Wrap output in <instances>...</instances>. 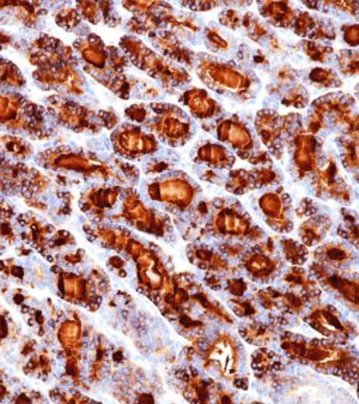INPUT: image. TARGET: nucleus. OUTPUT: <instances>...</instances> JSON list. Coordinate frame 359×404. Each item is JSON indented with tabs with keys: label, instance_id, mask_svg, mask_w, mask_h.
<instances>
[{
	"label": "nucleus",
	"instance_id": "1",
	"mask_svg": "<svg viewBox=\"0 0 359 404\" xmlns=\"http://www.w3.org/2000/svg\"><path fill=\"white\" fill-rule=\"evenodd\" d=\"M198 75L206 85L218 93H231L248 96L253 89V78L245 71L238 70L229 62L205 58L200 60Z\"/></svg>",
	"mask_w": 359,
	"mask_h": 404
},
{
	"label": "nucleus",
	"instance_id": "2",
	"mask_svg": "<svg viewBox=\"0 0 359 404\" xmlns=\"http://www.w3.org/2000/svg\"><path fill=\"white\" fill-rule=\"evenodd\" d=\"M124 51L128 53L132 61L141 70H145L162 83L185 84L189 81V75L183 69L170 65L166 59L157 56L153 51L134 38H124L121 41Z\"/></svg>",
	"mask_w": 359,
	"mask_h": 404
},
{
	"label": "nucleus",
	"instance_id": "3",
	"mask_svg": "<svg viewBox=\"0 0 359 404\" xmlns=\"http://www.w3.org/2000/svg\"><path fill=\"white\" fill-rule=\"evenodd\" d=\"M153 120L150 127L170 144L183 143L190 136V122L186 113L174 104H151Z\"/></svg>",
	"mask_w": 359,
	"mask_h": 404
},
{
	"label": "nucleus",
	"instance_id": "4",
	"mask_svg": "<svg viewBox=\"0 0 359 404\" xmlns=\"http://www.w3.org/2000/svg\"><path fill=\"white\" fill-rule=\"evenodd\" d=\"M152 198L159 199L166 203L174 204L179 208H186L194 197L193 187L181 178H170L150 188Z\"/></svg>",
	"mask_w": 359,
	"mask_h": 404
},
{
	"label": "nucleus",
	"instance_id": "5",
	"mask_svg": "<svg viewBox=\"0 0 359 404\" xmlns=\"http://www.w3.org/2000/svg\"><path fill=\"white\" fill-rule=\"evenodd\" d=\"M292 114L280 115L271 109H264L256 115V130L260 135L261 140L267 144L272 145L279 141L283 133L287 132L292 124Z\"/></svg>",
	"mask_w": 359,
	"mask_h": 404
},
{
	"label": "nucleus",
	"instance_id": "6",
	"mask_svg": "<svg viewBox=\"0 0 359 404\" xmlns=\"http://www.w3.org/2000/svg\"><path fill=\"white\" fill-rule=\"evenodd\" d=\"M117 146L126 154H145L151 153L157 148L156 140L151 136L145 135L135 126L127 125L116 135Z\"/></svg>",
	"mask_w": 359,
	"mask_h": 404
},
{
	"label": "nucleus",
	"instance_id": "7",
	"mask_svg": "<svg viewBox=\"0 0 359 404\" xmlns=\"http://www.w3.org/2000/svg\"><path fill=\"white\" fill-rule=\"evenodd\" d=\"M219 138L227 141L241 151H248L253 148V138L247 126L241 122L237 117L223 119L217 127Z\"/></svg>",
	"mask_w": 359,
	"mask_h": 404
},
{
	"label": "nucleus",
	"instance_id": "8",
	"mask_svg": "<svg viewBox=\"0 0 359 404\" xmlns=\"http://www.w3.org/2000/svg\"><path fill=\"white\" fill-rule=\"evenodd\" d=\"M181 102L199 119H208L222 113L221 106L203 89L193 88L187 90L181 98Z\"/></svg>",
	"mask_w": 359,
	"mask_h": 404
},
{
	"label": "nucleus",
	"instance_id": "9",
	"mask_svg": "<svg viewBox=\"0 0 359 404\" xmlns=\"http://www.w3.org/2000/svg\"><path fill=\"white\" fill-rule=\"evenodd\" d=\"M260 12L276 27L287 28L295 23L297 14L286 1H265L260 4Z\"/></svg>",
	"mask_w": 359,
	"mask_h": 404
},
{
	"label": "nucleus",
	"instance_id": "10",
	"mask_svg": "<svg viewBox=\"0 0 359 404\" xmlns=\"http://www.w3.org/2000/svg\"><path fill=\"white\" fill-rule=\"evenodd\" d=\"M213 225L217 232L227 234L243 235L249 230V221L240 212L231 209H224L213 217Z\"/></svg>",
	"mask_w": 359,
	"mask_h": 404
},
{
	"label": "nucleus",
	"instance_id": "11",
	"mask_svg": "<svg viewBox=\"0 0 359 404\" xmlns=\"http://www.w3.org/2000/svg\"><path fill=\"white\" fill-rule=\"evenodd\" d=\"M153 41L161 51H163L167 56L171 59L179 60L183 64H193L194 56L190 51L182 46V43L177 40L171 33H162L153 35Z\"/></svg>",
	"mask_w": 359,
	"mask_h": 404
},
{
	"label": "nucleus",
	"instance_id": "12",
	"mask_svg": "<svg viewBox=\"0 0 359 404\" xmlns=\"http://www.w3.org/2000/svg\"><path fill=\"white\" fill-rule=\"evenodd\" d=\"M316 140L310 135L296 137V162L304 169H310L316 162Z\"/></svg>",
	"mask_w": 359,
	"mask_h": 404
},
{
	"label": "nucleus",
	"instance_id": "13",
	"mask_svg": "<svg viewBox=\"0 0 359 404\" xmlns=\"http://www.w3.org/2000/svg\"><path fill=\"white\" fill-rule=\"evenodd\" d=\"M309 81L314 85L320 86V89L334 88V86H340L342 84L334 71L331 69H323V67H315L311 70L309 73Z\"/></svg>",
	"mask_w": 359,
	"mask_h": 404
},
{
	"label": "nucleus",
	"instance_id": "14",
	"mask_svg": "<svg viewBox=\"0 0 359 404\" xmlns=\"http://www.w3.org/2000/svg\"><path fill=\"white\" fill-rule=\"evenodd\" d=\"M199 156L204 161H208L213 166H227L230 162L229 154L224 148L216 145V144H208L203 146L199 151Z\"/></svg>",
	"mask_w": 359,
	"mask_h": 404
},
{
	"label": "nucleus",
	"instance_id": "15",
	"mask_svg": "<svg viewBox=\"0 0 359 404\" xmlns=\"http://www.w3.org/2000/svg\"><path fill=\"white\" fill-rule=\"evenodd\" d=\"M339 69L346 76H353L358 72V53L355 51L344 49L337 56Z\"/></svg>",
	"mask_w": 359,
	"mask_h": 404
},
{
	"label": "nucleus",
	"instance_id": "16",
	"mask_svg": "<svg viewBox=\"0 0 359 404\" xmlns=\"http://www.w3.org/2000/svg\"><path fill=\"white\" fill-rule=\"evenodd\" d=\"M302 46L306 56L311 60H315V61L326 62L329 56L333 53L331 47L321 46V44L311 40H304L302 42Z\"/></svg>",
	"mask_w": 359,
	"mask_h": 404
},
{
	"label": "nucleus",
	"instance_id": "17",
	"mask_svg": "<svg viewBox=\"0 0 359 404\" xmlns=\"http://www.w3.org/2000/svg\"><path fill=\"white\" fill-rule=\"evenodd\" d=\"M337 38L335 27L326 20H320L315 22V27L309 35L311 41L315 40H334Z\"/></svg>",
	"mask_w": 359,
	"mask_h": 404
},
{
	"label": "nucleus",
	"instance_id": "18",
	"mask_svg": "<svg viewBox=\"0 0 359 404\" xmlns=\"http://www.w3.org/2000/svg\"><path fill=\"white\" fill-rule=\"evenodd\" d=\"M242 24L248 30V35L253 39L254 41H259L264 36L268 35V31L261 22H259L258 18L254 17L253 14H246L242 17Z\"/></svg>",
	"mask_w": 359,
	"mask_h": 404
},
{
	"label": "nucleus",
	"instance_id": "19",
	"mask_svg": "<svg viewBox=\"0 0 359 404\" xmlns=\"http://www.w3.org/2000/svg\"><path fill=\"white\" fill-rule=\"evenodd\" d=\"M320 251H321L322 253H324L327 262H331V263L335 264L345 263V262L347 261L348 257H350V252L340 245L324 246V247Z\"/></svg>",
	"mask_w": 359,
	"mask_h": 404
},
{
	"label": "nucleus",
	"instance_id": "20",
	"mask_svg": "<svg viewBox=\"0 0 359 404\" xmlns=\"http://www.w3.org/2000/svg\"><path fill=\"white\" fill-rule=\"evenodd\" d=\"M283 103L285 106H293L296 108H304L308 103V94L303 89V86H296L287 93V95L283 99Z\"/></svg>",
	"mask_w": 359,
	"mask_h": 404
},
{
	"label": "nucleus",
	"instance_id": "21",
	"mask_svg": "<svg viewBox=\"0 0 359 404\" xmlns=\"http://www.w3.org/2000/svg\"><path fill=\"white\" fill-rule=\"evenodd\" d=\"M316 20L309 12H301L295 20V33L300 36H309L315 27Z\"/></svg>",
	"mask_w": 359,
	"mask_h": 404
},
{
	"label": "nucleus",
	"instance_id": "22",
	"mask_svg": "<svg viewBox=\"0 0 359 404\" xmlns=\"http://www.w3.org/2000/svg\"><path fill=\"white\" fill-rule=\"evenodd\" d=\"M206 43L209 48L213 51H227L229 48V43L224 38L219 34V31L214 28H208L205 31Z\"/></svg>",
	"mask_w": 359,
	"mask_h": 404
},
{
	"label": "nucleus",
	"instance_id": "23",
	"mask_svg": "<svg viewBox=\"0 0 359 404\" xmlns=\"http://www.w3.org/2000/svg\"><path fill=\"white\" fill-rule=\"evenodd\" d=\"M83 56L85 58V60H88L94 66L102 67L106 64V52L102 48H99L97 44L91 43L88 48H84Z\"/></svg>",
	"mask_w": 359,
	"mask_h": 404
},
{
	"label": "nucleus",
	"instance_id": "24",
	"mask_svg": "<svg viewBox=\"0 0 359 404\" xmlns=\"http://www.w3.org/2000/svg\"><path fill=\"white\" fill-rule=\"evenodd\" d=\"M219 20H221L222 24H224L225 27L231 28V29H237L242 24V17L238 15V12L236 10H227L225 12L219 16Z\"/></svg>",
	"mask_w": 359,
	"mask_h": 404
},
{
	"label": "nucleus",
	"instance_id": "25",
	"mask_svg": "<svg viewBox=\"0 0 359 404\" xmlns=\"http://www.w3.org/2000/svg\"><path fill=\"white\" fill-rule=\"evenodd\" d=\"M284 248H285V253H286V257H289L290 259H292L291 262H297V259L300 261V259L304 258L305 250H304L302 246L292 242V240H289V242H285Z\"/></svg>",
	"mask_w": 359,
	"mask_h": 404
},
{
	"label": "nucleus",
	"instance_id": "26",
	"mask_svg": "<svg viewBox=\"0 0 359 404\" xmlns=\"http://www.w3.org/2000/svg\"><path fill=\"white\" fill-rule=\"evenodd\" d=\"M358 24H347L344 27V40L350 46L358 44Z\"/></svg>",
	"mask_w": 359,
	"mask_h": 404
},
{
	"label": "nucleus",
	"instance_id": "27",
	"mask_svg": "<svg viewBox=\"0 0 359 404\" xmlns=\"http://www.w3.org/2000/svg\"><path fill=\"white\" fill-rule=\"evenodd\" d=\"M183 6L189 7L190 10H195V11H208L209 9L218 6V2L214 1H194V2H183Z\"/></svg>",
	"mask_w": 359,
	"mask_h": 404
},
{
	"label": "nucleus",
	"instance_id": "28",
	"mask_svg": "<svg viewBox=\"0 0 359 404\" xmlns=\"http://www.w3.org/2000/svg\"><path fill=\"white\" fill-rule=\"evenodd\" d=\"M126 113L128 114V117L132 118L135 121H144L146 119V115H148V112L143 106H132L130 109H127Z\"/></svg>",
	"mask_w": 359,
	"mask_h": 404
}]
</instances>
